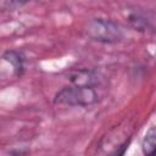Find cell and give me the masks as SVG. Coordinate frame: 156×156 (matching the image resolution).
Instances as JSON below:
<instances>
[{
	"label": "cell",
	"instance_id": "4",
	"mask_svg": "<svg viewBox=\"0 0 156 156\" xmlns=\"http://www.w3.org/2000/svg\"><path fill=\"white\" fill-rule=\"evenodd\" d=\"M68 78L72 85H82V87H94L99 80L96 74L88 68L72 71L68 74Z\"/></svg>",
	"mask_w": 156,
	"mask_h": 156
},
{
	"label": "cell",
	"instance_id": "1",
	"mask_svg": "<svg viewBox=\"0 0 156 156\" xmlns=\"http://www.w3.org/2000/svg\"><path fill=\"white\" fill-rule=\"evenodd\" d=\"M85 34L95 41L116 44L123 40L124 32L119 23L108 18H91L85 26Z\"/></svg>",
	"mask_w": 156,
	"mask_h": 156
},
{
	"label": "cell",
	"instance_id": "6",
	"mask_svg": "<svg viewBox=\"0 0 156 156\" xmlns=\"http://www.w3.org/2000/svg\"><path fill=\"white\" fill-rule=\"evenodd\" d=\"M22 5H24V2H20V1H0V10L12 11V10H16L17 7H21Z\"/></svg>",
	"mask_w": 156,
	"mask_h": 156
},
{
	"label": "cell",
	"instance_id": "5",
	"mask_svg": "<svg viewBox=\"0 0 156 156\" xmlns=\"http://www.w3.org/2000/svg\"><path fill=\"white\" fill-rule=\"evenodd\" d=\"M141 147H143V152L145 156H155V151H156V130H155V127H151L146 132V134L143 139Z\"/></svg>",
	"mask_w": 156,
	"mask_h": 156
},
{
	"label": "cell",
	"instance_id": "3",
	"mask_svg": "<svg viewBox=\"0 0 156 156\" xmlns=\"http://www.w3.org/2000/svg\"><path fill=\"white\" fill-rule=\"evenodd\" d=\"M123 17L135 30L147 32L154 30L155 28V16L152 12L138 6H127L123 9Z\"/></svg>",
	"mask_w": 156,
	"mask_h": 156
},
{
	"label": "cell",
	"instance_id": "2",
	"mask_svg": "<svg viewBox=\"0 0 156 156\" xmlns=\"http://www.w3.org/2000/svg\"><path fill=\"white\" fill-rule=\"evenodd\" d=\"M99 101V93L94 87L71 85L58 90L54 96V102L66 106H90Z\"/></svg>",
	"mask_w": 156,
	"mask_h": 156
}]
</instances>
